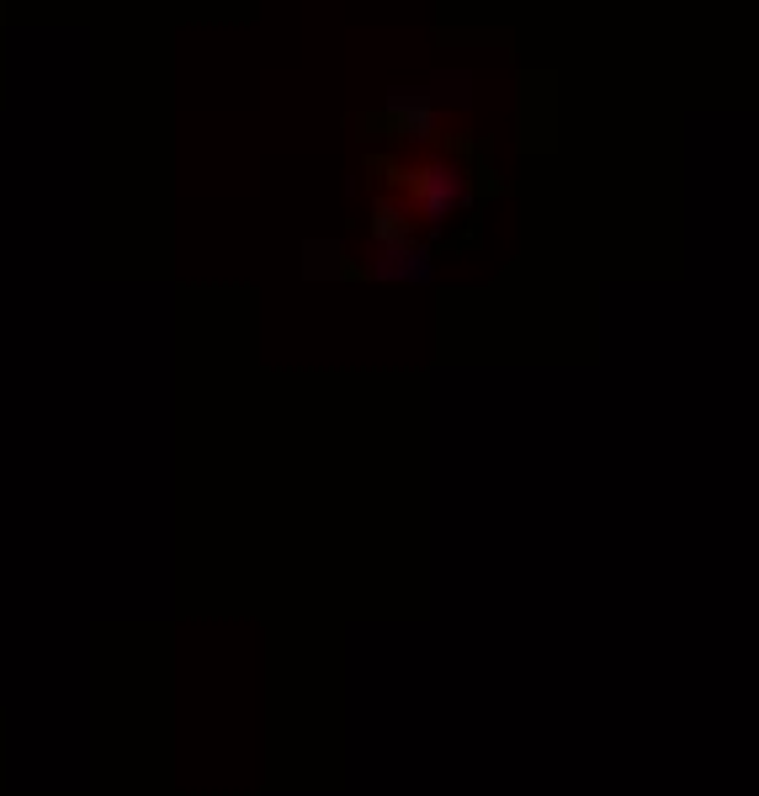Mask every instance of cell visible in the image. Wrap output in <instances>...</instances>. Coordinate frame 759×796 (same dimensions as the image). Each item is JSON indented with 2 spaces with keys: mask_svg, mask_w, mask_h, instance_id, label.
<instances>
[{
  "mask_svg": "<svg viewBox=\"0 0 759 796\" xmlns=\"http://www.w3.org/2000/svg\"><path fill=\"white\" fill-rule=\"evenodd\" d=\"M372 181L409 208L426 240H447L457 218H473L494 191L484 154L462 139H430V144H398L372 154Z\"/></svg>",
  "mask_w": 759,
  "mask_h": 796,
  "instance_id": "6da1fadb",
  "label": "cell"
},
{
  "mask_svg": "<svg viewBox=\"0 0 759 796\" xmlns=\"http://www.w3.org/2000/svg\"><path fill=\"white\" fill-rule=\"evenodd\" d=\"M366 128H383L388 144H430L441 139V112L426 91H398L388 96L383 118H366Z\"/></svg>",
  "mask_w": 759,
  "mask_h": 796,
  "instance_id": "7a4b0ae2",
  "label": "cell"
},
{
  "mask_svg": "<svg viewBox=\"0 0 759 796\" xmlns=\"http://www.w3.org/2000/svg\"><path fill=\"white\" fill-rule=\"evenodd\" d=\"M356 276H372V281H430L436 276L430 240H372Z\"/></svg>",
  "mask_w": 759,
  "mask_h": 796,
  "instance_id": "3957f363",
  "label": "cell"
},
{
  "mask_svg": "<svg viewBox=\"0 0 759 796\" xmlns=\"http://www.w3.org/2000/svg\"><path fill=\"white\" fill-rule=\"evenodd\" d=\"M345 255H340V245H324V240H314L308 245V276H340V272H351V266H340Z\"/></svg>",
  "mask_w": 759,
  "mask_h": 796,
  "instance_id": "277c9868",
  "label": "cell"
}]
</instances>
